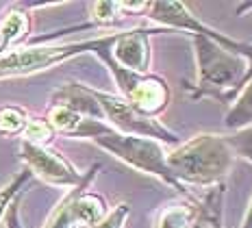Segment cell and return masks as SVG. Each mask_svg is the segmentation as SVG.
Returning <instances> with one entry per match:
<instances>
[{"label": "cell", "instance_id": "11", "mask_svg": "<svg viewBox=\"0 0 252 228\" xmlns=\"http://www.w3.org/2000/svg\"><path fill=\"white\" fill-rule=\"evenodd\" d=\"M29 31H31V18L20 4H13L4 13V18L0 20V33H2L4 44H7L9 50L22 46L26 37H29Z\"/></svg>", "mask_w": 252, "mask_h": 228}, {"label": "cell", "instance_id": "21", "mask_svg": "<svg viewBox=\"0 0 252 228\" xmlns=\"http://www.w3.org/2000/svg\"><path fill=\"white\" fill-rule=\"evenodd\" d=\"M4 224H7V228H22V224H20V209L15 202L9 206L7 215H4Z\"/></svg>", "mask_w": 252, "mask_h": 228}, {"label": "cell", "instance_id": "22", "mask_svg": "<svg viewBox=\"0 0 252 228\" xmlns=\"http://www.w3.org/2000/svg\"><path fill=\"white\" fill-rule=\"evenodd\" d=\"M239 228H252V198H250V204H248V209H246V215H244V220H241Z\"/></svg>", "mask_w": 252, "mask_h": 228}, {"label": "cell", "instance_id": "18", "mask_svg": "<svg viewBox=\"0 0 252 228\" xmlns=\"http://www.w3.org/2000/svg\"><path fill=\"white\" fill-rule=\"evenodd\" d=\"M209 37H213L218 44H222L224 48H228V50H233V52H237V55H241L246 59V63H248V72H246V81L248 78H252V44L250 41H239V39H233V37H228V35H224V33H220V31H215L213 26L209 29Z\"/></svg>", "mask_w": 252, "mask_h": 228}, {"label": "cell", "instance_id": "14", "mask_svg": "<svg viewBox=\"0 0 252 228\" xmlns=\"http://www.w3.org/2000/svg\"><path fill=\"white\" fill-rule=\"evenodd\" d=\"M126 15L120 9V2H92L89 4V24L87 26H100V29H111L118 26Z\"/></svg>", "mask_w": 252, "mask_h": 228}, {"label": "cell", "instance_id": "5", "mask_svg": "<svg viewBox=\"0 0 252 228\" xmlns=\"http://www.w3.org/2000/svg\"><path fill=\"white\" fill-rule=\"evenodd\" d=\"M109 35L96 39L76 41V44H46V46H18L0 55V81L7 78H22L46 72L61 63L74 59L85 52H96L107 41Z\"/></svg>", "mask_w": 252, "mask_h": 228}, {"label": "cell", "instance_id": "16", "mask_svg": "<svg viewBox=\"0 0 252 228\" xmlns=\"http://www.w3.org/2000/svg\"><path fill=\"white\" fill-rule=\"evenodd\" d=\"M31 180H33V174H31L29 169H24V172H20L18 176H13L2 189H0V220L7 215L9 206H11L15 200L20 198V194L29 187Z\"/></svg>", "mask_w": 252, "mask_h": 228}, {"label": "cell", "instance_id": "10", "mask_svg": "<svg viewBox=\"0 0 252 228\" xmlns=\"http://www.w3.org/2000/svg\"><path fill=\"white\" fill-rule=\"evenodd\" d=\"M146 13L159 29L165 31H183L187 35H198V33L207 35L209 29H211L189 9L187 2L157 0V2H148V11Z\"/></svg>", "mask_w": 252, "mask_h": 228}, {"label": "cell", "instance_id": "17", "mask_svg": "<svg viewBox=\"0 0 252 228\" xmlns=\"http://www.w3.org/2000/svg\"><path fill=\"white\" fill-rule=\"evenodd\" d=\"M55 137V130L48 124L46 118H29V124L22 132V141H29V144L35 146H48Z\"/></svg>", "mask_w": 252, "mask_h": 228}, {"label": "cell", "instance_id": "19", "mask_svg": "<svg viewBox=\"0 0 252 228\" xmlns=\"http://www.w3.org/2000/svg\"><path fill=\"white\" fill-rule=\"evenodd\" d=\"M224 139H226V144L235 157H241L244 161L252 163V126L233 130L230 135H224Z\"/></svg>", "mask_w": 252, "mask_h": 228}, {"label": "cell", "instance_id": "9", "mask_svg": "<svg viewBox=\"0 0 252 228\" xmlns=\"http://www.w3.org/2000/svg\"><path fill=\"white\" fill-rule=\"evenodd\" d=\"M157 33H170L165 29H148V26H137V29H128L122 33H115L113 44L109 48L111 59L120 67L128 72L148 74L152 63V50H150V37Z\"/></svg>", "mask_w": 252, "mask_h": 228}, {"label": "cell", "instance_id": "6", "mask_svg": "<svg viewBox=\"0 0 252 228\" xmlns=\"http://www.w3.org/2000/svg\"><path fill=\"white\" fill-rule=\"evenodd\" d=\"M94 98H96L98 107L102 113V122L109 124L115 132L122 135H135V137H146V139H155L163 146H178L176 132H172L163 122L155 118H146V115L137 113L124 98H120L118 94H109L102 89H94Z\"/></svg>", "mask_w": 252, "mask_h": 228}, {"label": "cell", "instance_id": "20", "mask_svg": "<svg viewBox=\"0 0 252 228\" xmlns=\"http://www.w3.org/2000/svg\"><path fill=\"white\" fill-rule=\"evenodd\" d=\"M128 215H130V206L128 204H118L113 211H109V215L104 217L100 224L94 226V228H124Z\"/></svg>", "mask_w": 252, "mask_h": 228}, {"label": "cell", "instance_id": "23", "mask_svg": "<svg viewBox=\"0 0 252 228\" xmlns=\"http://www.w3.org/2000/svg\"><path fill=\"white\" fill-rule=\"evenodd\" d=\"M244 11H252V4H241V9H239V15H244Z\"/></svg>", "mask_w": 252, "mask_h": 228}, {"label": "cell", "instance_id": "4", "mask_svg": "<svg viewBox=\"0 0 252 228\" xmlns=\"http://www.w3.org/2000/svg\"><path fill=\"white\" fill-rule=\"evenodd\" d=\"M92 141L98 148H102L104 152H109V155L120 159L122 163H126L128 167L159 178L161 183H165L167 187L176 189V192H185V187H181L174 180V176L170 174V169H167V163H165L167 150L159 141L146 139V137H135V135H122V132H115L111 126H107Z\"/></svg>", "mask_w": 252, "mask_h": 228}, {"label": "cell", "instance_id": "2", "mask_svg": "<svg viewBox=\"0 0 252 228\" xmlns=\"http://www.w3.org/2000/svg\"><path fill=\"white\" fill-rule=\"evenodd\" d=\"M196 52V83L187 85L191 100L215 98L218 102L230 104L246 83L248 63L237 52L224 48L209 35H189Z\"/></svg>", "mask_w": 252, "mask_h": 228}, {"label": "cell", "instance_id": "8", "mask_svg": "<svg viewBox=\"0 0 252 228\" xmlns=\"http://www.w3.org/2000/svg\"><path fill=\"white\" fill-rule=\"evenodd\" d=\"M20 159L33 176H37L52 187L72 189L83 180V174L61 152L52 150L48 146H35L29 141H20Z\"/></svg>", "mask_w": 252, "mask_h": 228}, {"label": "cell", "instance_id": "13", "mask_svg": "<svg viewBox=\"0 0 252 228\" xmlns=\"http://www.w3.org/2000/svg\"><path fill=\"white\" fill-rule=\"evenodd\" d=\"M83 176H85V174H83ZM81 183H78L76 187H72L70 192L63 195V200L55 206V209H52V213L48 215L44 228H81L78 217H76V209H74V200H76L78 189H81Z\"/></svg>", "mask_w": 252, "mask_h": 228}, {"label": "cell", "instance_id": "15", "mask_svg": "<svg viewBox=\"0 0 252 228\" xmlns=\"http://www.w3.org/2000/svg\"><path fill=\"white\" fill-rule=\"evenodd\" d=\"M26 124H29V113H26L24 107L4 104V107L0 109V135L2 137L22 135Z\"/></svg>", "mask_w": 252, "mask_h": 228}, {"label": "cell", "instance_id": "12", "mask_svg": "<svg viewBox=\"0 0 252 228\" xmlns=\"http://www.w3.org/2000/svg\"><path fill=\"white\" fill-rule=\"evenodd\" d=\"M224 126L228 130H241L246 126H252V78L241 85L237 96L233 98L224 115Z\"/></svg>", "mask_w": 252, "mask_h": 228}, {"label": "cell", "instance_id": "7", "mask_svg": "<svg viewBox=\"0 0 252 228\" xmlns=\"http://www.w3.org/2000/svg\"><path fill=\"white\" fill-rule=\"evenodd\" d=\"M224 215V185L207 187L202 195H187L163 206L155 215L152 228H209L215 217Z\"/></svg>", "mask_w": 252, "mask_h": 228}, {"label": "cell", "instance_id": "1", "mask_svg": "<svg viewBox=\"0 0 252 228\" xmlns=\"http://www.w3.org/2000/svg\"><path fill=\"white\" fill-rule=\"evenodd\" d=\"M167 169L181 187H213L233 169L235 155L224 135L200 132L167 150Z\"/></svg>", "mask_w": 252, "mask_h": 228}, {"label": "cell", "instance_id": "3", "mask_svg": "<svg viewBox=\"0 0 252 228\" xmlns=\"http://www.w3.org/2000/svg\"><path fill=\"white\" fill-rule=\"evenodd\" d=\"M113 37H115V33L109 35L107 41H104L94 55L107 65L109 74L113 76V81L120 89L118 96L124 98L137 113L157 120L167 107H170V100H172L170 85H167L165 78L157 76V74H150V72L137 74V72H128V70H124V67H120L118 63L111 59V55H109V48H111V44H113Z\"/></svg>", "mask_w": 252, "mask_h": 228}]
</instances>
